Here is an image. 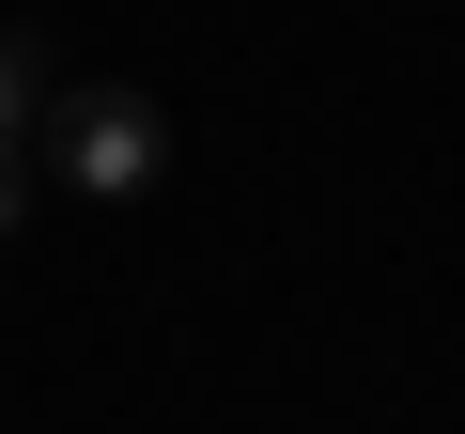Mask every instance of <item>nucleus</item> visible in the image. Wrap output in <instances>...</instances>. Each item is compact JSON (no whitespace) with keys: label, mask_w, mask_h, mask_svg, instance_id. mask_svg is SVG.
<instances>
[{"label":"nucleus","mask_w":465,"mask_h":434,"mask_svg":"<svg viewBox=\"0 0 465 434\" xmlns=\"http://www.w3.org/2000/svg\"><path fill=\"white\" fill-rule=\"evenodd\" d=\"M47 109H63V78H47V47H32V32H0V155H16V140H32Z\"/></svg>","instance_id":"nucleus-2"},{"label":"nucleus","mask_w":465,"mask_h":434,"mask_svg":"<svg viewBox=\"0 0 465 434\" xmlns=\"http://www.w3.org/2000/svg\"><path fill=\"white\" fill-rule=\"evenodd\" d=\"M16 217H32V202H16V155H0V233H16Z\"/></svg>","instance_id":"nucleus-3"},{"label":"nucleus","mask_w":465,"mask_h":434,"mask_svg":"<svg viewBox=\"0 0 465 434\" xmlns=\"http://www.w3.org/2000/svg\"><path fill=\"white\" fill-rule=\"evenodd\" d=\"M47 140H63V186H78V202H140V186L171 171V109H155L140 78H78V94L47 109Z\"/></svg>","instance_id":"nucleus-1"}]
</instances>
